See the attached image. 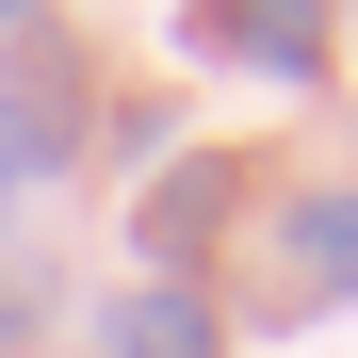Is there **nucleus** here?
I'll list each match as a JSON object with an SVG mask.
<instances>
[{
    "mask_svg": "<svg viewBox=\"0 0 358 358\" xmlns=\"http://www.w3.org/2000/svg\"><path fill=\"white\" fill-rule=\"evenodd\" d=\"M114 358H228V310H212V277H147V293H114Z\"/></svg>",
    "mask_w": 358,
    "mask_h": 358,
    "instance_id": "7ed1b4c3",
    "label": "nucleus"
},
{
    "mask_svg": "<svg viewBox=\"0 0 358 358\" xmlns=\"http://www.w3.org/2000/svg\"><path fill=\"white\" fill-rule=\"evenodd\" d=\"M82 147H98L82 49H66V33H17V49H0V196H33V179H82Z\"/></svg>",
    "mask_w": 358,
    "mask_h": 358,
    "instance_id": "f257e3e1",
    "label": "nucleus"
},
{
    "mask_svg": "<svg viewBox=\"0 0 358 358\" xmlns=\"http://www.w3.org/2000/svg\"><path fill=\"white\" fill-rule=\"evenodd\" d=\"M277 245H293V293H358V196H293Z\"/></svg>",
    "mask_w": 358,
    "mask_h": 358,
    "instance_id": "39448f33",
    "label": "nucleus"
},
{
    "mask_svg": "<svg viewBox=\"0 0 358 358\" xmlns=\"http://www.w3.org/2000/svg\"><path fill=\"white\" fill-rule=\"evenodd\" d=\"M196 49H228V66H261V82H326V17H293V0H228V17H196Z\"/></svg>",
    "mask_w": 358,
    "mask_h": 358,
    "instance_id": "20e7f679",
    "label": "nucleus"
},
{
    "mask_svg": "<svg viewBox=\"0 0 358 358\" xmlns=\"http://www.w3.org/2000/svg\"><path fill=\"white\" fill-rule=\"evenodd\" d=\"M245 196H261V163H228V147H212V163H163V196L131 212V228H147V277H196V245L245 228Z\"/></svg>",
    "mask_w": 358,
    "mask_h": 358,
    "instance_id": "f03ea898",
    "label": "nucleus"
}]
</instances>
